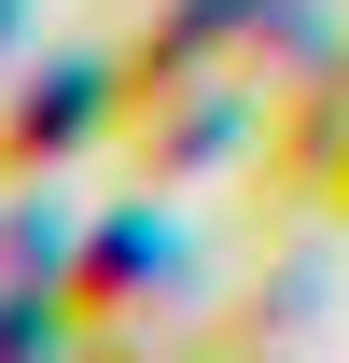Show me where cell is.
<instances>
[{
	"mask_svg": "<svg viewBox=\"0 0 349 363\" xmlns=\"http://www.w3.org/2000/svg\"><path fill=\"white\" fill-rule=\"evenodd\" d=\"M112 70H98V56H70V70H56V84H14V112H0V182H28V168H56V154H70V140L98 126V112H112Z\"/></svg>",
	"mask_w": 349,
	"mask_h": 363,
	"instance_id": "6da1fadb",
	"label": "cell"
},
{
	"mask_svg": "<svg viewBox=\"0 0 349 363\" xmlns=\"http://www.w3.org/2000/svg\"><path fill=\"white\" fill-rule=\"evenodd\" d=\"M294 154H321V196L349 210V84H336V98H307V112H294Z\"/></svg>",
	"mask_w": 349,
	"mask_h": 363,
	"instance_id": "7a4b0ae2",
	"label": "cell"
}]
</instances>
